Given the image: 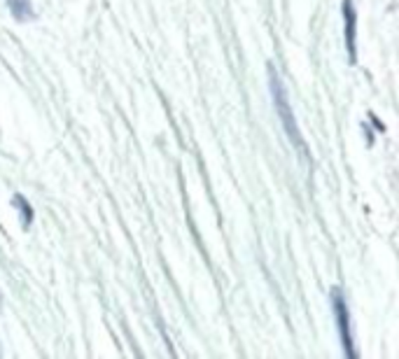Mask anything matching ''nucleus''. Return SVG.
Segmentation results:
<instances>
[{"label":"nucleus","instance_id":"f257e3e1","mask_svg":"<svg viewBox=\"0 0 399 359\" xmlns=\"http://www.w3.org/2000/svg\"><path fill=\"white\" fill-rule=\"evenodd\" d=\"M269 78H271V94H273V103H276V110L280 115V122H283V129L285 133L290 135L292 145L297 147L299 152H304V154H308V147L304 142V138H301V131L297 126V119H294L292 115V108H290V101H287V94H285V87L283 82H280V78L276 75V71L269 66Z\"/></svg>","mask_w":399,"mask_h":359},{"label":"nucleus","instance_id":"f03ea898","mask_svg":"<svg viewBox=\"0 0 399 359\" xmlns=\"http://www.w3.org/2000/svg\"><path fill=\"white\" fill-rule=\"evenodd\" d=\"M332 306H334V317H336V327H339V336H341V345L346 348L348 357H355V348H353V334H350V317H348V306L346 299H343V292L339 287L332 289Z\"/></svg>","mask_w":399,"mask_h":359},{"label":"nucleus","instance_id":"7ed1b4c3","mask_svg":"<svg viewBox=\"0 0 399 359\" xmlns=\"http://www.w3.org/2000/svg\"><path fill=\"white\" fill-rule=\"evenodd\" d=\"M343 15H346V29H348L346 43H348V50H350V59L355 61V24H357V15H355V8H353V0H343Z\"/></svg>","mask_w":399,"mask_h":359},{"label":"nucleus","instance_id":"20e7f679","mask_svg":"<svg viewBox=\"0 0 399 359\" xmlns=\"http://www.w3.org/2000/svg\"><path fill=\"white\" fill-rule=\"evenodd\" d=\"M7 8L19 22H28L33 19V10H31V0H7Z\"/></svg>","mask_w":399,"mask_h":359}]
</instances>
